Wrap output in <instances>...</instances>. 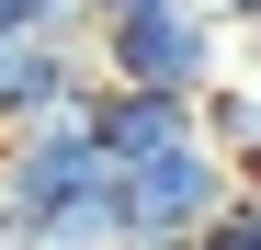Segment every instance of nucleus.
I'll return each mask as SVG.
<instances>
[{
    "mask_svg": "<svg viewBox=\"0 0 261 250\" xmlns=\"http://www.w3.org/2000/svg\"><path fill=\"white\" fill-rule=\"evenodd\" d=\"M227 205H239V159L216 148V137H182V148L137 159V171H114V228H125V250H193Z\"/></svg>",
    "mask_w": 261,
    "mask_h": 250,
    "instance_id": "1",
    "label": "nucleus"
},
{
    "mask_svg": "<svg viewBox=\"0 0 261 250\" xmlns=\"http://www.w3.org/2000/svg\"><path fill=\"white\" fill-rule=\"evenodd\" d=\"M227 12L216 0H148V12H114V23H91V57H102V80H148V91H216L227 80Z\"/></svg>",
    "mask_w": 261,
    "mask_h": 250,
    "instance_id": "2",
    "label": "nucleus"
},
{
    "mask_svg": "<svg viewBox=\"0 0 261 250\" xmlns=\"http://www.w3.org/2000/svg\"><path fill=\"white\" fill-rule=\"evenodd\" d=\"M91 125H102L114 171H137V159H159V148H182V137H204V114H193V91H148V80H102V91H91Z\"/></svg>",
    "mask_w": 261,
    "mask_h": 250,
    "instance_id": "3",
    "label": "nucleus"
},
{
    "mask_svg": "<svg viewBox=\"0 0 261 250\" xmlns=\"http://www.w3.org/2000/svg\"><path fill=\"white\" fill-rule=\"evenodd\" d=\"M193 250H261V193H239V205H227V216H216Z\"/></svg>",
    "mask_w": 261,
    "mask_h": 250,
    "instance_id": "4",
    "label": "nucleus"
},
{
    "mask_svg": "<svg viewBox=\"0 0 261 250\" xmlns=\"http://www.w3.org/2000/svg\"><path fill=\"white\" fill-rule=\"evenodd\" d=\"M239 57H250V68H261V12H250V23H239Z\"/></svg>",
    "mask_w": 261,
    "mask_h": 250,
    "instance_id": "5",
    "label": "nucleus"
},
{
    "mask_svg": "<svg viewBox=\"0 0 261 250\" xmlns=\"http://www.w3.org/2000/svg\"><path fill=\"white\" fill-rule=\"evenodd\" d=\"M114 12H148V0H91V23H114Z\"/></svg>",
    "mask_w": 261,
    "mask_h": 250,
    "instance_id": "6",
    "label": "nucleus"
},
{
    "mask_svg": "<svg viewBox=\"0 0 261 250\" xmlns=\"http://www.w3.org/2000/svg\"><path fill=\"white\" fill-rule=\"evenodd\" d=\"M216 12H227V23H250V12H261V0H216Z\"/></svg>",
    "mask_w": 261,
    "mask_h": 250,
    "instance_id": "7",
    "label": "nucleus"
},
{
    "mask_svg": "<svg viewBox=\"0 0 261 250\" xmlns=\"http://www.w3.org/2000/svg\"><path fill=\"white\" fill-rule=\"evenodd\" d=\"M0 250H23V239H0Z\"/></svg>",
    "mask_w": 261,
    "mask_h": 250,
    "instance_id": "8",
    "label": "nucleus"
}]
</instances>
